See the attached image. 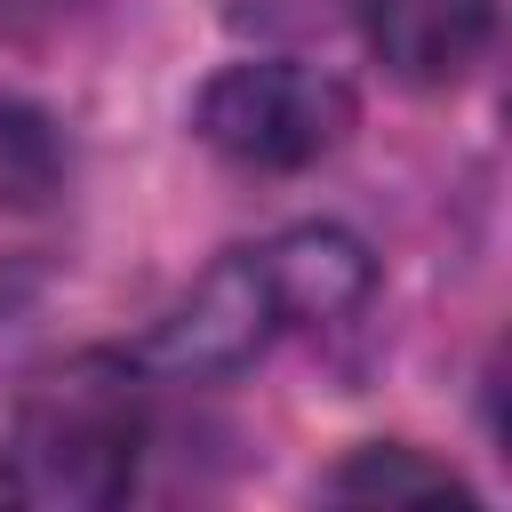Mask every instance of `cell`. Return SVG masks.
I'll return each mask as SVG.
<instances>
[{
  "instance_id": "ba28073f",
  "label": "cell",
  "mask_w": 512,
  "mask_h": 512,
  "mask_svg": "<svg viewBox=\"0 0 512 512\" xmlns=\"http://www.w3.org/2000/svg\"><path fill=\"white\" fill-rule=\"evenodd\" d=\"M0 496H24V488H16V472H0Z\"/></svg>"
},
{
  "instance_id": "3957f363",
  "label": "cell",
  "mask_w": 512,
  "mask_h": 512,
  "mask_svg": "<svg viewBox=\"0 0 512 512\" xmlns=\"http://www.w3.org/2000/svg\"><path fill=\"white\" fill-rule=\"evenodd\" d=\"M272 328H288V320H280L264 248H232V256H216V264L192 280V296L152 328L144 368H160V376H232V368H248V360L272 344Z\"/></svg>"
},
{
  "instance_id": "8992f818",
  "label": "cell",
  "mask_w": 512,
  "mask_h": 512,
  "mask_svg": "<svg viewBox=\"0 0 512 512\" xmlns=\"http://www.w3.org/2000/svg\"><path fill=\"white\" fill-rule=\"evenodd\" d=\"M328 488H336V496H464L456 472H440V464H424V456H408V448H360Z\"/></svg>"
},
{
  "instance_id": "277c9868",
  "label": "cell",
  "mask_w": 512,
  "mask_h": 512,
  "mask_svg": "<svg viewBox=\"0 0 512 512\" xmlns=\"http://www.w3.org/2000/svg\"><path fill=\"white\" fill-rule=\"evenodd\" d=\"M360 16L400 80H456L488 40V0H360Z\"/></svg>"
},
{
  "instance_id": "52a82bcc",
  "label": "cell",
  "mask_w": 512,
  "mask_h": 512,
  "mask_svg": "<svg viewBox=\"0 0 512 512\" xmlns=\"http://www.w3.org/2000/svg\"><path fill=\"white\" fill-rule=\"evenodd\" d=\"M344 8H360V0H224V16L248 32H320Z\"/></svg>"
},
{
  "instance_id": "7a4b0ae2",
  "label": "cell",
  "mask_w": 512,
  "mask_h": 512,
  "mask_svg": "<svg viewBox=\"0 0 512 512\" xmlns=\"http://www.w3.org/2000/svg\"><path fill=\"white\" fill-rule=\"evenodd\" d=\"M192 128L216 160L256 168V176H288V168H312L344 144L352 88L320 64H296V56H248L200 88Z\"/></svg>"
},
{
  "instance_id": "5b68a950",
  "label": "cell",
  "mask_w": 512,
  "mask_h": 512,
  "mask_svg": "<svg viewBox=\"0 0 512 512\" xmlns=\"http://www.w3.org/2000/svg\"><path fill=\"white\" fill-rule=\"evenodd\" d=\"M264 272L280 296V320H344L368 296V248L336 224H296L280 240H264Z\"/></svg>"
},
{
  "instance_id": "6da1fadb",
  "label": "cell",
  "mask_w": 512,
  "mask_h": 512,
  "mask_svg": "<svg viewBox=\"0 0 512 512\" xmlns=\"http://www.w3.org/2000/svg\"><path fill=\"white\" fill-rule=\"evenodd\" d=\"M144 448L136 368L112 352H80L48 368L16 408V488L40 504H120Z\"/></svg>"
}]
</instances>
